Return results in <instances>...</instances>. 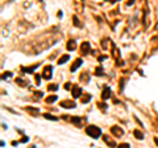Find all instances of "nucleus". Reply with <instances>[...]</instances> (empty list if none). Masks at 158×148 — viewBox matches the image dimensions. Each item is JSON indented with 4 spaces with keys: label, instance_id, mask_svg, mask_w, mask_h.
Instances as JSON below:
<instances>
[{
    "label": "nucleus",
    "instance_id": "obj_4",
    "mask_svg": "<svg viewBox=\"0 0 158 148\" xmlns=\"http://www.w3.org/2000/svg\"><path fill=\"white\" fill-rule=\"evenodd\" d=\"M109 87H105L104 89V91H103V99H107L108 97H109Z\"/></svg>",
    "mask_w": 158,
    "mask_h": 148
},
{
    "label": "nucleus",
    "instance_id": "obj_10",
    "mask_svg": "<svg viewBox=\"0 0 158 148\" xmlns=\"http://www.w3.org/2000/svg\"><path fill=\"white\" fill-rule=\"evenodd\" d=\"M135 135H137V139H142V138H144V135H142L141 132H138V131H135Z\"/></svg>",
    "mask_w": 158,
    "mask_h": 148
},
{
    "label": "nucleus",
    "instance_id": "obj_6",
    "mask_svg": "<svg viewBox=\"0 0 158 148\" xmlns=\"http://www.w3.org/2000/svg\"><path fill=\"white\" fill-rule=\"evenodd\" d=\"M81 89H79V87H75L74 89V94H73V95H74V98H78V97H79V95H81Z\"/></svg>",
    "mask_w": 158,
    "mask_h": 148
},
{
    "label": "nucleus",
    "instance_id": "obj_12",
    "mask_svg": "<svg viewBox=\"0 0 158 148\" xmlns=\"http://www.w3.org/2000/svg\"><path fill=\"white\" fill-rule=\"evenodd\" d=\"M73 122H74V123H81V119L79 118H73Z\"/></svg>",
    "mask_w": 158,
    "mask_h": 148
},
{
    "label": "nucleus",
    "instance_id": "obj_9",
    "mask_svg": "<svg viewBox=\"0 0 158 148\" xmlns=\"http://www.w3.org/2000/svg\"><path fill=\"white\" fill-rule=\"evenodd\" d=\"M45 118L46 119H51V120H57L58 118H55V116H51L50 114H45Z\"/></svg>",
    "mask_w": 158,
    "mask_h": 148
},
{
    "label": "nucleus",
    "instance_id": "obj_7",
    "mask_svg": "<svg viewBox=\"0 0 158 148\" xmlns=\"http://www.w3.org/2000/svg\"><path fill=\"white\" fill-rule=\"evenodd\" d=\"M67 49H70V50H74L75 49V42L74 41H70V42L67 44Z\"/></svg>",
    "mask_w": 158,
    "mask_h": 148
},
{
    "label": "nucleus",
    "instance_id": "obj_5",
    "mask_svg": "<svg viewBox=\"0 0 158 148\" xmlns=\"http://www.w3.org/2000/svg\"><path fill=\"white\" fill-rule=\"evenodd\" d=\"M69 60H70V56H69V54H66V56H63V57L58 61V64H65V62H66V61H69Z\"/></svg>",
    "mask_w": 158,
    "mask_h": 148
},
{
    "label": "nucleus",
    "instance_id": "obj_2",
    "mask_svg": "<svg viewBox=\"0 0 158 148\" xmlns=\"http://www.w3.org/2000/svg\"><path fill=\"white\" fill-rule=\"evenodd\" d=\"M82 62H83V61H82V58H78V60L75 61L74 66L71 67V71H75V70H77V67H78V66H81V65H82Z\"/></svg>",
    "mask_w": 158,
    "mask_h": 148
},
{
    "label": "nucleus",
    "instance_id": "obj_11",
    "mask_svg": "<svg viewBox=\"0 0 158 148\" xmlns=\"http://www.w3.org/2000/svg\"><path fill=\"white\" fill-rule=\"evenodd\" d=\"M47 89H49V90H55V89H58V85H50Z\"/></svg>",
    "mask_w": 158,
    "mask_h": 148
},
{
    "label": "nucleus",
    "instance_id": "obj_13",
    "mask_svg": "<svg viewBox=\"0 0 158 148\" xmlns=\"http://www.w3.org/2000/svg\"><path fill=\"white\" fill-rule=\"evenodd\" d=\"M155 143H157V144H158V139H155Z\"/></svg>",
    "mask_w": 158,
    "mask_h": 148
},
{
    "label": "nucleus",
    "instance_id": "obj_3",
    "mask_svg": "<svg viewBox=\"0 0 158 148\" xmlns=\"http://www.w3.org/2000/svg\"><path fill=\"white\" fill-rule=\"evenodd\" d=\"M62 107H70V108H74V107H75V103H74V102H63V103H62Z\"/></svg>",
    "mask_w": 158,
    "mask_h": 148
},
{
    "label": "nucleus",
    "instance_id": "obj_8",
    "mask_svg": "<svg viewBox=\"0 0 158 148\" xmlns=\"http://www.w3.org/2000/svg\"><path fill=\"white\" fill-rule=\"evenodd\" d=\"M55 99H57V95H53V97H49V98H46V102L51 103V102H54Z\"/></svg>",
    "mask_w": 158,
    "mask_h": 148
},
{
    "label": "nucleus",
    "instance_id": "obj_1",
    "mask_svg": "<svg viewBox=\"0 0 158 148\" xmlns=\"http://www.w3.org/2000/svg\"><path fill=\"white\" fill-rule=\"evenodd\" d=\"M86 132H87V134L90 135V136H92L94 139H98L99 136H100V134H101L100 128L96 127V126H90V127H87Z\"/></svg>",
    "mask_w": 158,
    "mask_h": 148
}]
</instances>
